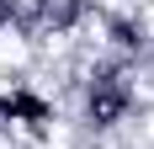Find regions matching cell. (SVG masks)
Here are the masks:
<instances>
[{
  "label": "cell",
  "mask_w": 154,
  "mask_h": 149,
  "mask_svg": "<svg viewBox=\"0 0 154 149\" xmlns=\"http://www.w3.org/2000/svg\"><path fill=\"white\" fill-rule=\"evenodd\" d=\"M133 106H138V85H133V74H128L122 59H106V64H91V69H85V101H80V117L91 122L96 133L128 122Z\"/></svg>",
  "instance_id": "6da1fadb"
},
{
  "label": "cell",
  "mask_w": 154,
  "mask_h": 149,
  "mask_svg": "<svg viewBox=\"0 0 154 149\" xmlns=\"http://www.w3.org/2000/svg\"><path fill=\"white\" fill-rule=\"evenodd\" d=\"M53 117H59V106H53V96H43L37 85H27V80L0 85V128L43 133V128H53Z\"/></svg>",
  "instance_id": "7a4b0ae2"
},
{
  "label": "cell",
  "mask_w": 154,
  "mask_h": 149,
  "mask_svg": "<svg viewBox=\"0 0 154 149\" xmlns=\"http://www.w3.org/2000/svg\"><path fill=\"white\" fill-rule=\"evenodd\" d=\"M101 37H106V48L122 64H133V59L149 53V21L138 16V5H128V11H101Z\"/></svg>",
  "instance_id": "3957f363"
},
{
  "label": "cell",
  "mask_w": 154,
  "mask_h": 149,
  "mask_svg": "<svg viewBox=\"0 0 154 149\" xmlns=\"http://www.w3.org/2000/svg\"><path fill=\"white\" fill-rule=\"evenodd\" d=\"M16 16H21V11H16V0H0V32H5V27H11V21H16Z\"/></svg>",
  "instance_id": "277c9868"
}]
</instances>
